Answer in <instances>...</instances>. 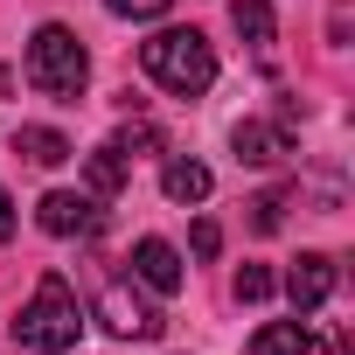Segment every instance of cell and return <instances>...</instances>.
I'll list each match as a JSON object with an SVG mask.
<instances>
[{
	"mask_svg": "<svg viewBox=\"0 0 355 355\" xmlns=\"http://www.w3.org/2000/svg\"><path fill=\"white\" fill-rule=\"evenodd\" d=\"M35 223H42L49 237H91V230H98V202H91V196H70V189H49L42 209H35Z\"/></svg>",
	"mask_w": 355,
	"mask_h": 355,
	"instance_id": "8992f818",
	"label": "cell"
},
{
	"mask_svg": "<svg viewBox=\"0 0 355 355\" xmlns=\"http://www.w3.org/2000/svg\"><path fill=\"white\" fill-rule=\"evenodd\" d=\"M272 286H279V279H272L265 265H244V272H237V300H272Z\"/></svg>",
	"mask_w": 355,
	"mask_h": 355,
	"instance_id": "2e32d148",
	"label": "cell"
},
{
	"mask_svg": "<svg viewBox=\"0 0 355 355\" xmlns=\"http://www.w3.org/2000/svg\"><path fill=\"white\" fill-rule=\"evenodd\" d=\"M112 153H119V160H139V153H160V132H153L146 119H132V125H125V132L112 139Z\"/></svg>",
	"mask_w": 355,
	"mask_h": 355,
	"instance_id": "5bb4252c",
	"label": "cell"
},
{
	"mask_svg": "<svg viewBox=\"0 0 355 355\" xmlns=\"http://www.w3.org/2000/svg\"><path fill=\"white\" fill-rule=\"evenodd\" d=\"M15 237V202H8V189H0V244Z\"/></svg>",
	"mask_w": 355,
	"mask_h": 355,
	"instance_id": "d6986e66",
	"label": "cell"
},
{
	"mask_svg": "<svg viewBox=\"0 0 355 355\" xmlns=\"http://www.w3.org/2000/svg\"><path fill=\"white\" fill-rule=\"evenodd\" d=\"M327 293H334V258L306 251V258L286 272V300H293L300 313H313V306H327Z\"/></svg>",
	"mask_w": 355,
	"mask_h": 355,
	"instance_id": "52a82bcc",
	"label": "cell"
},
{
	"mask_svg": "<svg viewBox=\"0 0 355 355\" xmlns=\"http://www.w3.org/2000/svg\"><path fill=\"white\" fill-rule=\"evenodd\" d=\"M230 146H237V160H244V167H272V160L286 153V132H279V125H258V119H244V125L230 132Z\"/></svg>",
	"mask_w": 355,
	"mask_h": 355,
	"instance_id": "ba28073f",
	"label": "cell"
},
{
	"mask_svg": "<svg viewBox=\"0 0 355 355\" xmlns=\"http://www.w3.org/2000/svg\"><path fill=\"white\" fill-rule=\"evenodd\" d=\"M84 77H91V56H84V42H77L63 21L35 28V42H28V84H35L42 98H63V105H77V98H84Z\"/></svg>",
	"mask_w": 355,
	"mask_h": 355,
	"instance_id": "3957f363",
	"label": "cell"
},
{
	"mask_svg": "<svg viewBox=\"0 0 355 355\" xmlns=\"http://www.w3.org/2000/svg\"><path fill=\"white\" fill-rule=\"evenodd\" d=\"M244 355H313V334H306V320H272L251 334Z\"/></svg>",
	"mask_w": 355,
	"mask_h": 355,
	"instance_id": "9c48e42d",
	"label": "cell"
},
{
	"mask_svg": "<svg viewBox=\"0 0 355 355\" xmlns=\"http://www.w3.org/2000/svg\"><path fill=\"white\" fill-rule=\"evenodd\" d=\"M84 182H91V196H119V189H125V160H119L112 146H98L91 167H84Z\"/></svg>",
	"mask_w": 355,
	"mask_h": 355,
	"instance_id": "4fadbf2b",
	"label": "cell"
},
{
	"mask_svg": "<svg viewBox=\"0 0 355 355\" xmlns=\"http://www.w3.org/2000/svg\"><path fill=\"white\" fill-rule=\"evenodd\" d=\"M189 244H196V258H216V251H223V230H216V223L202 216V223L189 230Z\"/></svg>",
	"mask_w": 355,
	"mask_h": 355,
	"instance_id": "ac0fdd59",
	"label": "cell"
},
{
	"mask_svg": "<svg viewBox=\"0 0 355 355\" xmlns=\"http://www.w3.org/2000/svg\"><path fill=\"white\" fill-rule=\"evenodd\" d=\"M279 216H286V189H265V196L251 202V230H265V237H272V230H279Z\"/></svg>",
	"mask_w": 355,
	"mask_h": 355,
	"instance_id": "9a60e30c",
	"label": "cell"
},
{
	"mask_svg": "<svg viewBox=\"0 0 355 355\" xmlns=\"http://www.w3.org/2000/svg\"><path fill=\"white\" fill-rule=\"evenodd\" d=\"M77 334H84V306H77L70 279L63 272H42L35 300L15 313V341L21 348H42V355H63V348H77Z\"/></svg>",
	"mask_w": 355,
	"mask_h": 355,
	"instance_id": "7a4b0ae2",
	"label": "cell"
},
{
	"mask_svg": "<svg viewBox=\"0 0 355 355\" xmlns=\"http://www.w3.org/2000/svg\"><path fill=\"white\" fill-rule=\"evenodd\" d=\"M139 63H146V77H153L160 91H174V98H202V91L216 84V49H209L202 28H160V35H146V42H139Z\"/></svg>",
	"mask_w": 355,
	"mask_h": 355,
	"instance_id": "6da1fadb",
	"label": "cell"
},
{
	"mask_svg": "<svg viewBox=\"0 0 355 355\" xmlns=\"http://www.w3.org/2000/svg\"><path fill=\"white\" fill-rule=\"evenodd\" d=\"M182 279H189V272H182V258H174V244H160V237H139V244H132V286L174 300Z\"/></svg>",
	"mask_w": 355,
	"mask_h": 355,
	"instance_id": "5b68a950",
	"label": "cell"
},
{
	"mask_svg": "<svg viewBox=\"0 0 355 355\" xmlns=\"http://www.w3.org/2000/svg\"><path fill=\"white\" fill-rule=\"evenodd\" d=\"M230 21H237V35L265 56L272 49V0H230Z\"/></svg>",
	"mask_w": 355,
	"mask_h": 355,
	"instance_id": "7c38bea8",
	"label": "cell"
},
{
	"mask_svg": "<svg viewBox=\"0 0 355 355\" xmlns=\"http://www.w3.org/2000/svg\"><path fill=\"white\" fill-rule=\"evenodd\" d=\"M112 15H125V21H153V15H167L174 0H105Z\"/></svg>",
	"mask_w": 355,
	"mask_h": 355,
	"instance_id": "e0dca14e",
	"label": "cell"
},
{
	"mask_svg": "<svg viewBox=\"0 0 355 355\" xmlns=\"http://www.w3.org/2000/svg\"><path fill=\"white\" fill-rule=\"evenodd\" d=\"M160 189H167V202H202V196H209V167L174 153V160L160 167Z\"/></svg>",
	"mask_w": 355,
	"mask_h": 355,
	"instance_id": "30bf717a",
	"label": "cell"
},
{
	"mask_svg": "<svg viewBox=\"0 0 355 355\" xmlns=\"http://www.w3.org/2000/svg\"><path fill=\"white\" fill-rule=\"evenodd\" d=\"M98 320H105L119 341H153V334L167 327V320L139 300V286H132V279H112V286L98 293Z\"/></svg>",
	"mask_w": 355,
	"mask_h": 355,
	"instance_id": "277c9868",
	"label": "cell"
},
{
	"mask_svg": "<svg viewBox=\"0 0 355 355\" xmlns=\"http://www.w3.org/2000/svg\"><path fill=\"white\" fill-rule=\"evenodd\" d=\"M15 153H28L35 167H63V160H70V139H63L56 125H21V132H15Z\"/></svg>",
	"mask_w": 355,
	"mask_h": 355,
	"instance_id": "8fae6325",
	"label": "cell"
}]
</instances>
